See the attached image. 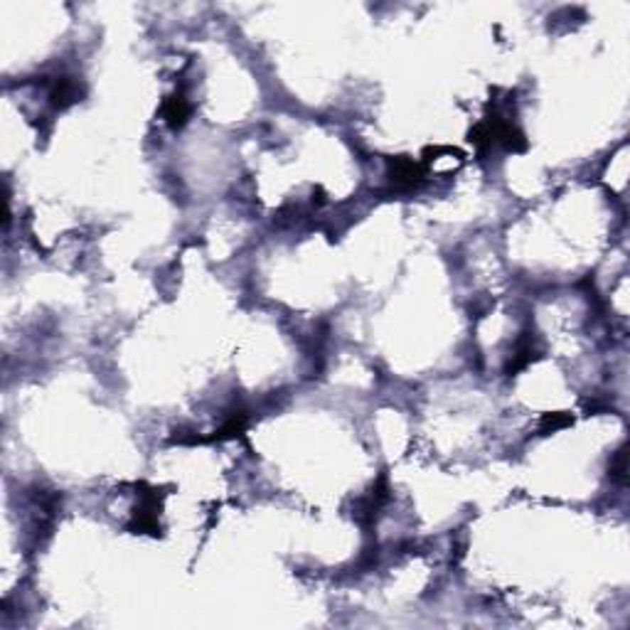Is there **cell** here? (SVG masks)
I'll return each mask as SVG.
<instances>
[{
	"mask_svg": "<svg viewBox=\"0 0 630 630\" xmlns=\"http://www.w3.org/2000/svg\"><path fill=\"white\" fill-rule=\"evenodd\" d=\"M163 116L170 126H183L190 116V104L183 99V96H170L163 106Z\"/></svg>",
	"mask_w": 630,
	"mask_h": 630,
	"instance_id": "cell-1",
	"label": "cell"
}]
</instances>
